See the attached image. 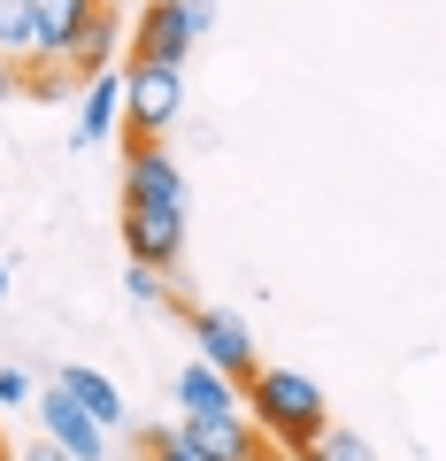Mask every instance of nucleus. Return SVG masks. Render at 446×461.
Returning <instances> with one entry per match:
<instances>
[{
  "label": "nucleus",
  "instance_id": "nucleus-6",
  "mask_svg": "<svg viewBox=\"0 0 446 461\" xmlns=\"http://www.w3.org/2000/svg\"><path fill=\"white\" fill-rule=\"evenodd\" d=\"M123 247L147 269H177L185 254V208H154V200H123Z\"/></svg>",
  "mask_w": 446,
  "mask_h": 461
},
{
  "label": "nucleus",
  "instance_id": "nucleus-10",
  "mask_svg": "<svg viewBox=\"0 0 446 461\" xmlns=\"http://www.w3.org/2000/svg\"><path fill=\"white\" fill-rule=\"evenodd\" d=\"M177 408L185 415H232V408H247V393H239V377H223L215 362H185L177 369Z\"/></svg>",
  "mask_w": 446,
  "mask_h": 461
},
{
  "label": "nucleus",
  "instance_id": "nucleus-8",
  "mask_svg": "<svg viewBox=\"0 0 446 461\" xmlns=\"http://www.w3.org/2000/svg\"><path fill=\"white\" fill-rule=\"evenodd\" d=\"M123 200L185 208V169L162 154V139H132V154H123Z\"/></svg>",
  "mask_w": 446,
  "mask_h": 461
},
{
  "label": "nucleus",
  "instance_id": "nucleus-1",
  "mask_svg": "<svg viewBox=\"0 0 446 461\" xmlns=\"http://www.w3.org/2000/svg\"><path fill=\"white\" fill-rule=\"evenodd\" d=\"M239 393H247L254 430H262V438L278 446V454H293V461H300V454H308V446L331 430L323 384H315V377H300V369H254V377L239 384Z\"/></svg>",
  "mask_w": 446,
  "mask_h": 461
},
{
  "label": "nucleus",
  "instance_id": "nucleus-22",
  "mask_svg": "<svg viewBox=\"0 0 446 461\" xmlns=\"http://www.w3.org/2000/svg\"><path fill=\"white\" fill-rule=\"evenodd\" d=\"M8 285H16V269H8V262H0V300H8Z\"/></svg>",
  "mask_w": 446,
  "mask_h": 461
},
{
  "label": "nucleus",
  "instance_id": "nucleus-16",
  "mask_svg": "<svg viewBox=\"0 0 446 461\" xmlns=\"http://www.w3.org/2000/svg\"><path fill=\"white\" fill-rule=\"evenodd\" d=\"M23 93H85V85H77L69 62H32V69H23Z\"/></svg>",
  "mask_w": 446,
  "mask_h": 461
},
{
  "label": "nucleus",
  "instance_id": "nucleus-5",
  "mask_svg": "<svg viewBox=\"0 0 446 461\" xmlns=\"http://www.w3.org/2000/svg\"><path fill=\"white\" fill-rule=\"evenodd\" d=\"M32 408H39V438H54L69 461H108V430H100L93 415L69 400V384H62V377H54L47 393L32 400Z\"/></svg>",
  "mask_w": 446,
  "mask_h": 461
},
{
  "label": "nucleus",
  "instance_id": "nucleus-7",
  "mask_svg": "<svg viewBox=\"0 0 446 461\" xmlns=\"http://www.w3.org/2000/svg\"><path fill=\"white\" fill-rule=\"evenodd\" d=\"M177 430H185V438H193L208 461H269V454H278V446L254 430L247 408H232V415H185Z\"/></svg>",
  "mask_w": 446,
  "mask_h": 461
},
{
  "label": "nucleus",
  "instance_id": "nucleus-20",
  "mask_svg": "<svg viewBox=\"0 0 446 461\" xmlns=\"http://www.w3.org/2000/svg\"><path fill=\"white\" fill-rule=\"evenodd\" d=\"M16 461H69V454H62V446H54V438H32V446H23Z\"/></svg>",
  "mask_w": 446,
  "mask_h": 461
},
{
  "label": "nucleus",
  "instance_id": "nucleus-15",
  "mask_svg": "<svg viewBox=\"0 0 446 461\" xmlns=\"http://www.w3.org/2000/svg\"><path fill=\"white\" fill-rule=\"evenodd\" d=\"M300 461H378V446H369L362 430L331 423V430H323V438H315V446H308V454H300Z\"/></svg>",
  "mask_w": 446,
  "mask_h": 461
},
{
  "label": "nucleus",
  "instance_id": "nucleus-21",
  "mask_svg": "<svg viewBox=\"0 0 446 461\" xmlns=\"http://www.w3.org/2000/svg\"><path fill=\"white\" fill-rule=\"evenodd\" d=\"M8 93H23V62H8V54H0V100Z\"/></svg>",
  "mask_w": 446,
  "mask_h": 461
},
{
  "label": "nucleus",
  "instance_id": "nucleus-19",
  "mask_svg": "<svg viewBox=\"0 0 446 461\" xmlns=\"http://www.w3.org/2000/svg\"><path fill=\"white\" fill-rule=\"evenodd\" d=\"M0 408H32V377L23 369H0Z\"/></svg>",
  "mask_w": 446,
  "mask_h": 461
},
{
  "label": "nucleus",
  "instance_id": "nucleus-4",
  "mask_svg": "<svg viewBox=\"0 0 446 461\" xmlns=\"http://www.w3.org/2000/svg\"><path fill=\"white\" fill-rule=\"evenodd\" d=\"M185 330H193L200 362H215L223 377H239V384H247L254 369H262V354H254V330H247V315H232V308H185Z\"/></svg>",
  "mask_w": 446,
  "mask_h": 461
},
{
  "label": "nucleus",
  "instance_id": "nucleus-13",
  "mask_svg": "<svg viewBox=\"0 0 446 461\" xmlns=\"http://www.w3.org/2000/svg\"><path fill=\"white\" fill-rule=\"evenodd\" d=\"M62 384H69V400H77L85 415H93L100 430H116V423H132V415H123V393L108 377H100V369H85V362H69L62 369Z\"/></svg>",
  "mask_w": 446,
  "mask_h": 461
},
{
  "label": "nucleus",
  "instance_id": "nucleus-12",
  "mask_svg": "<svg viewBox=\"0 0 446 461\" xmlns=\"http://www.w3.org/2000/svg\"><path fill=\"white\" fill-rule=\"evenodd\" d=\"M93 16H100V0H39V62H69V47Z\"/></svg>",
  "mask_w": 446,
  "mask_h": 461
},
{
  "label": "nucleus",
  "instance_id": "nucleus-18",
  "mask_svg": "<svg viewBox=\"0 0 446 461\" xmlns=\"http://www.w3.org/2000/svg\"><path fill=\"white\" fill-rule=\"evenodd\" d=\"M147 461H208V454H200V446L169 423V430H147Z\"/></svg>",
  "mask_w": 446,
  "mask_h": 461
},
{
  "label": "nucleus",
  "instance_id": "nucleus-11",
  "mask_svg": "<svg viewBox=\"0 0 446 461\" xmlns=\"http://www.w3.org/2000/svg\"><path fill=\"white\" fill-rule=\"evenodd\" d=\"M116 131H123V69H108V77H93L77 93V147H100Z\"/></svg>",
  "mask_w": 446,
  "mask_h": 461
},
{
  "label": "nucleus",
  "instance_id": "nucleus-3",
  "mask_svg": "<svg viewBox=\"0 0 446 461\" xmlns=\"http://www.w3.org/2000/svg\"><path fill=\"white\" fill-rule=\"evenodd\" d=\"M185 108V69L169 62H123V139H162Z\"/></svg>",
  "mask_w": 446,
  "mask_h": 461
},
{
  "label": "nucleus",
  "instance_id": "nucleus-14",
  "mask_svg": "<svg viewBox=\"0 0 446 461\" xmlns=\"http://www.w3.org/2000/svg\"><path fill=\"white\" fill-rule=\"evenodd\" d=\"M0 54L39 62V0H0Z\"/></svg>",
  "mask_w": 446,
  "mask_h": 461
},
{
  "label": "nucleus",
  "instance_id": "nucleus-17",
  "mask_svg": "<svg viewBox=\"0 0 446 461\" xmlns=\"http://www.w3.org/2000/svg\"><path fill=\"white\" fill-rule=\"evenodd\" d=\"M123 293H132V308H162V269H147V262H123Z\"/></svg>",
  "mask_w": 446,
  "mask_h": 461
},
{
  "label": "nucleus",
  "instance_id": "nucleus-2",
  "mask_svg": "<svg viewBox=\"0 0 446 461\" xmlns=\"http://www.w3.org/2000/svg\"><path fill=\"white\" fill-rule=\"evenodd\" d=\"M208 39V0H147L132 32V62H169L185 69V54Z\"/></svg>",
  "mask_w": 446,
  "mask_h": 461
},
{
  "label": "nucleus",
  "instance_id": "nucleus-9",
  "mask_svg": "<svg viewBox=\"0 0 446 461\" xmlns=\"http://www.w3.org/2000/svg\"><path fill=\"white\" fill-rule=\"evenodd\" d=\"M132 62V47H123V16L100 0V16L77 32V47H69V69H77V85H93V77H108V69H123Z\"/></svg>",
  "mask_w": 446,
  "mask_h": 461
}]
</instances>
